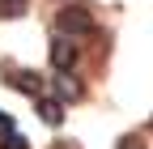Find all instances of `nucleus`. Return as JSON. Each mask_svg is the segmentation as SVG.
Returning a JSON list of instances; mask_svg holds the SVG:
<instances>
[{"instance_id": "nucleus-8", "label": "nucleus", "mask_w": 153, "mask_h": 149, "mask_svg": "<svg viewBox=\"0 0 153 149\" xmlns=\"http://www.w3.org/2000/svg\"><path fill=\"white\" fill-rule=\"evenodd\" d=\"M115 149H145V141H140V136H119Z\"/></svg>"}, {"instance_id": "nucleus-4", "label": "nucleus", "mask_w": 153, "mask_h": 149, "mask_svg": "<svg viewBox=\"0 0 153 149\" xmlns=\"http://www.w3.org/2000/svg\"><path fill=\"white\" fill-rule=\"evenodd\" d=\"M34 111H38V115H43L51 128H60V124H64V102H60V98H47V94H38V98H34Z\"/></svg>"}, {"instance_id": "nucleus-9", "label": "nucleus", "mask_w": 153, "mask_h": 149, "mask_svg": "<svg viewBox=\"0 0 153 149\" xmlns=\"http://www.w3.org/2000/svg\"><path fill=\"white\" fill-rule=\"evenodd\" d=\"M13 128V115H0V132H9Z\"/></svg>"}, {"instance_id": "nucleus-1", "label": "nucleus", "mask_w": 153, "mask_h": 149, "mask_svg": "<svg viewBox=\"0 0 153 149\" xmlns=\"http://www.w3.org/2000/svg\"><path fill=\"white\" fill-rule=\"evenodd\" d=\"M55 30L68 34V39H81V34H94V30H98V22H94L81 4H64L60 17H55Z\"/></svg>"}, {"instance_id": "nucleus-2", "label": "nucleus", "mask_w": 153, "mask_h": 149, "mask_svg": "<svg viewBox=\"0 0 153 149\" xmlns=\"http://www.w3.org/2000/svg\"><path fill=\"white\" fill-rule=\"evenodd\" d=\"M76 60H81L76 43L68 39V34H55V39H51V68L55 72H68V68H76Z\"/></svg>"}, {"instance_id": "nucleus-6", "label": "nucleus", "mask_w": 153, "mask_h": 149, "mask_svg": "<svg viewBox=\"0 0 153 149\" xmlns=\"http://www.w3.org/2000/svg\"><path fill=\"white\" fill-rule=\"evenodd\" d=\"M0 149H30V145H26L22 132H13V128H9V132H0Z\"/></svg>"}, {"instance_id": "nucleus-5", "label": "nucleus", "mask_w": 153, "mask_h": 149, "mask_svg": "<svg viewBox=\"0 0 153 149\" xmlns=\"http://www.w3.org/2000/svg\"><path fill=\"white\" fill-rule=\"evenodd\" d=\"M9 85H17V89H22V94H30V98L43 94V81H38L34 72H9Z\"/></svg>"}, {"instance_id": "nucleus-3", "label": "nucleus", "mask_w": 153, "mask_h": 149, "mask_svg": "<svg viewBox=\"0 0 153 149\" xmlns=\"http://www.w3.org/2000/svg\"><path fill=\"white\" fill-rule=\"evenodd\" d=\"M81 94H85V85L72 77V68H68V72H55V98H60L64 107H68V102H76Z\"/></svg>"}, {"instance_id": "nucleus-7", "label": "nucleus", "mask_w": 153, "mask_h": 149, "mask_svg": "<svg viewBox=\"0 0 153 149\" xmlns=\"http://www.w3.org/2000/svg\"><path fill=\"white\" fill-rule=\"evenodd\" d=\"M0 13L4 17H22L26 13V0H0Z\"/></svg>"}]
</instances>
